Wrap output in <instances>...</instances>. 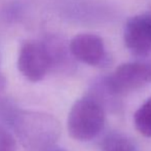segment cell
<instances>
[{
  "label": "cell",
  "mask_w": 151,
  "mask_h": 151,
  "mask_svg": "<svg viewBox=\"0 0 151 151\" xmlns=\"http://www.w3.org/2000/svg\"><path fill=\"white\" fill-rule=\"evenodd\" d=\"M10 129L27 151L50 149L61 136V124L58 118L42 111L19 109Z\"/></svg>",
  "instance_id": "cell-1"
},
{
  "label": "cell",
  "mask_w": 151,
  "mask_h": 151,
  "mask_svg": "<svg viewBox=\"0 0 151 151\" xmlns=\"http://www.w3.org/2000/svg\"><path fill=\"white\" fill-rule=\"evenodd\" d=\"M106 110L88 95L78 99L71 107L67 127L70 136L80 142H88L100 135L105 127Z\"/></svg>",
  "instance_id": "cell-2"
},
{
  "label": "cell",
  "mask_w": 151,
  "mask_h": 151,
  "mask_svg": "<svg viewBox=\"0 0 151 151\" xmlns=\"http://www.w3.org/2000/svg\"><path fill=\"white\" fill-rule=\"evenodd\" d=\"M18 68L25 78L38 82L52 71V62L44 42L27 41L20 50Z\"/></svg>",
  "instance_id": "cell-3"
},
{
  "label": "cell",
  "mask_w": 151,
  "mask_h": 151,
  "mask_svg": "<svg viewBox=\"0 0 151 151\" xmlns=\"http://www.w3.org/2000/svg\"><path fill=\"white\" fill-rule=\"evenodd\" d=\"M111 88L121 97L144 88L151 82V65L143 62L121 64L107 76Z\"/></svg>",
  "instance_id": "cell-4"
},
{
  "label": "cell",
  "mask_w": 151,
  "mask_h": 151,
  "mask_svg": "<svg viewBox=\"0 0 151 151\" xmlns=\"http://www.w3.org/2000/svg\"><path fill=\"white\" fill-rule=\"evenodd\" d=\"M69 45L76 61L93 67H106L110 64L103 39L96 34H78L72 38Z\"/></svg>",
  "instance_id": "cell-5"
},
{
  "label": "cell",
  "mask_w": 151,
  "mask_h": 151,
  "mask_svg": "<svg viewBox=\"0 0 151 151\" xmlns=\"http://www.w3.org/2000/svg\"><path fill=\"white\" fill-rule=\"evenodd\" d=\"M123 40L127 48L137 57L151 54V14L132 17L125 24Z\"/></svg>",
  "instance_id": "cell-6"
},
{
  "label": "cell",
  "mask_w": 151,
  "mask_h": 151,
  "mask_svg": "<svg viewBox=\"0 0 151 151\" xmlns=\"http://www.w3.org/2000/svg\"><path fill=\"white\" fill-rule=\"evenodd\" d=\"M52 62V71L62 74H70L75 70V61L70 45L60 36L52 35L44 40Z\"/></svg>",
  "instance_id": "cell-7"
},
{
  "label": "cell",
  "mask_w": 151,
  "mask_h": 151,
  "mask_svg": "<svg viewBox=\"0 0 151 151\" xmlns=\"http://www.w3.org/2000/svg\"><path fill=\"white\" fill-rule=\"evenodd\" d=\"M86 95L101 104L106 112L117 113L120 111L122 106V97L111 88L107 76H102L93 80Z\"/></svg>",
  "instance_id": "cell-8"
},
{
  "label": "cell",
  "mask_w": 151,
  "mask_h": 151,
  "mask_svg": "<svg viewBox=\"0 0 151 151\" xmlns=\"http://www.w3.org/2000/svg\"><path fill=\"white\" fill-rule=\"evenodd\" d=\"M102 151H138L133 139L124 134L112 132L105 136L101 143Z\"/></svg>",
  "instance_id": "cell-9"
},
{
  "label": "cell",
  "mask_w": 151,
  "mask_h": 151,
  "mask_svg": "<svg viewBox=\"0 0 151 151\" xmlns=\"http://www.w3.org/2000/svg\"><path fill=\"white\" fill-rule=\"evenodd\" d=\"M134 123L141 135L151 138V97L148 98L134 114Z\"/></svg>",
  "instance_id": "cell-10"
},
{
  "label": "cell",
  "mask_w": 151,
  "mask_h": 151,
  "mask_svg": "<svg viewBox=\"0 0 151 151\" xmlns=\"http://www.w3.org/2000/svg\"><path fill=\"white\" fill-rule=\"evenodd\" d=\"M19 108L10 100H0V124L5 125L8 129H10V125H12V122Z\"/></svg>",
  "instance_id": "cell-11"
},
{
  "label": "cell",
  "mask_w": 151,
  "mask_h": 151,
  "mask_svg": "<svg viewBox=\"0 0 151 151\" xmlns=\"http://www.w3.org/2000/svg\"><path fill=\"white\" fill-rule=\"evenodd\" d=\"M0 151H16L14 133L5 125L0 124Z\"/></svg>",
  "instance_id": "cell-12"
},
{
  "label": "cell",
  "mask_w": 151,
  "mask_h": 151,
  "mask_svg": "<svg viewBox=\"0 0 151 151\" xmlns=\"http://www.w3.org/2000/svg\"><path fill=\"white\" fill-rule=\"evenodd\" d=\"M6 86V78L2 74H0V93H2Z\"/></svg>",
  "instance_id": "cell-13"
},
{
  "label": "cell",
  "mask_w": 151,
  "mask_h": 151,
  "mask_svg": "<svg viewBox=\"0 0 151 151\" xmlns=\"http://www.w3.org/2000/svg\"><path fill=\"white\" fill-rule=\"evenodd\" d=\"M45 151H67L66 149H64V148H50V149L48 150H45Z\"/></svg>",
  "instance_id": "cell-14"
}]
</instances>
